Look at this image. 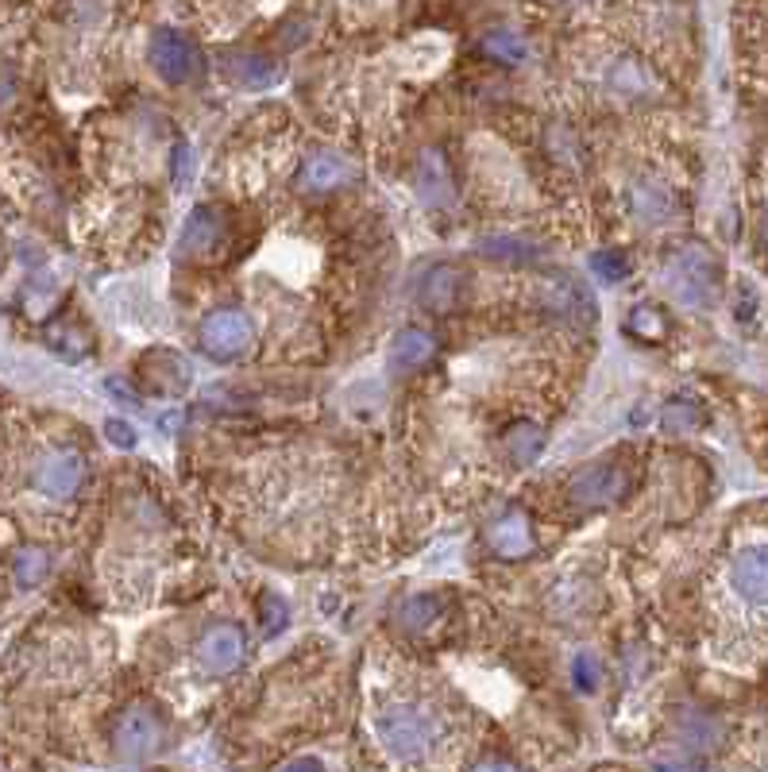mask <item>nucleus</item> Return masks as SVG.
<instances>
[{"mask_svg":"<svg viewBox=\"0 0 768 772\" xmlns=\"http://www.w3.org/2000/svg\"><path fill=\"white\" fill-rule=\"evenodd\" d=\"M437 614H441V599L437 595H409L398 610V622L406 634H421V630H429V622H437Z\"/></svg>","mask_w":768,"mask_h":772,"instance_id":"nucleus-20","label":"nucleus"},{"mask_svg":"<svg viewBox=\"0 0 768 772\" xmlns=\"http://www.w3.org/2000/svg\"><path fill=\"white\" fill-rule=\"evenodd\" d=\"M630 483H633V472L626 460H598L572 475L568 498H572L575 510L598 514V510L618 506L621 498H626V491H630Z\"/></svg>","mask_w":768,"mask_h":772,"instance_id":"nucleus-2","label":"nucleus"},{"mask_svg":"<svg viewBox=\"0 0 768 772\" xmlns=\"http://www.w3.org/2000/svg\"><path fill=\"white\" fill-rule=\"evenodd\" d=\"M467 293V275L452 263H441V267L426 270L421 286H417V298L426 301L429 309H456Z\"/></svg>","mask_w":768,"mask_h":772,"instance_id":"nucleus-12","label":"nucleus"},{"mask_svg":"<svg viewBox=\"0 0 768 772\" xmlns=\"http://www.w3.org/2000/svg\"><path fill=\"white\" fill-rule=\"evenodd\" d=\"M545 429L533 422H517L510 425L507 433H502V448H507V456L514 463H533L540 452H545Z\"/></svg>","mask_w":768,"mask_h":772,"instance_id":"nucleus-19","label":"nucleus"},{"mask_svg":"<svg viewBox=\"0 0 768 772\" xmlns=\"http://www.w3.org/2000/svg\"><path fill=\"white\" fill-rule=\"evenodd\" d=\"M482 55L499 58V62H522L525 39L517 32H491V35H482Z\"/></svg>","mask_w":768,"mask_h":772,"instance_id":"nucleus-21","label":"nucleus"},{"mask_svg":"<svg viewBox=\"0 0 768 772\" xmlns=\"http://www.w3.org/2000/svg\"><path fill=\"white\" fill-rule=\"evenodd\" d=\"M224 70H229V78L240 85V90H270V85L282 78V70H278L275 58L255 55V50L232 55L229 62H224Z\"/></svg>","mask_w":768,"mask_h":772,"instance_id":"nucleus-16","label":"nucleus"},{"mask_svg":"<svg viewBox=\"0 0 768 772\" xmlns=\"http://www.w3.org/2000/svg\"><path fill=\"white\" fill-rule=\"evenodd\" d=\"M668 286L687 306H711L719 290V260L703 244L679 247L668 260Z\"/></svg>","mask_w":768,"mask_h":772,"instance_id":"nucleus-3","label":"nucleus"},{"mask_svg":"<svg viewBox=\"0 0 768 772\" xmlns=\"http://www.w3.org/2000/svg\"><path fill=\"white\" fill-rule=\"evenodd\" d=\"M572 680L580 691H595L598 688V660L595 653H580V657L572 660Z\"/></svg>","mask_w":768,"mask_h":772,"instance_id":"nucleus-27","label":"nucleus"},{"mask_svg":"<svg viewBox=\"0 0 768 772\" xmlns=\"http://www.w3.org/2000/svg\"><path fill=\"white\" fill-rule=\"evenodd\" d=\"M224 237V217L213 205H197L182 228V252L186 255H209Z\"/></svg>","mask_w":768,"mask_h":772,"instance_id":"nucleus-14","label":"nucleus"},{"mask_svg":"<svg viewBox=\"0 0 768 772\" xmlns=\"http://www.w3.org/2000/svg\"><path fill=\"white\" fill-rule=\"evenodd\" d=\"M105 437L113 440L116 448H124V452H128V448H136V429H131L128 422H120V417L105 422Z\"/></svg>","mask_w":768,"mask_h":772,"instance_id":"nucleus-28","label":"nucleus"},{"mask_svg":"<svg viewBox=\"0 0 768 772\" xmlns=\"http://www.w3.org/2000/svg\"><path fill=\"white\" fill-rule=\"evenodd\" d=\"M765 240H768V209H765Z\"/></svg>","mask_w":768,"mask_h":772,"instance_id":"nucleus-32","label":"nucleus"},{"mask_svg":"<svg viewBox=\"0 0 768 772\" xmlns=\"http://www.w3.org/2000/svg\"><path fill=\"white\" fill-rule=\"evenodd\" d=\"M630 212L645 224H664V220L676 217V197L664 186L661 178H638L630 186Z\"/></svg>","mask_w":768,"mask_h":772,"instance_id":"nucleus-13","label":"nucleus"},{"mask_svg":"<svg viewBox=\"0 0 768 772\" xmlns=\"http://www.w3.org/2000/svg\"><path fill=\"white\" fill-rule=\"evenodd\" d=\"M252 318H247L240 306H221L213 309L209 318L201 321V329H197V344H201L205 356L213 359H236L247 352V344H252Z\"/></svg>","mask_w":768,"mask_h":772,"instance_id":"nucleus-5","label":"nucleus"},{"mask_svg":"<svg viewBox=\"0 0 768 772\" xmlns=\"http://www.w3.org/2000/svg\"><path fill=\"white\" fill-rule=\"evenodd\" d=\"M247 657V637L236 622H217L201 634L197 642V665L209 676H229L244 665Z\"/></svg>","mask_w":768,"mask_h":772,"instance_id":"nucleus-6","label":"nucleus"},{"mask_svg":"<svg viewBox=\"0 0 768 772\" xmlns=\"http://www.w3.org/2000/svg\"><path fill=\"white\" fill-rule=\"evenodd\" d=\"M630 333L641 341H661L664 336V318L653 306H633L630 309Z\"/></svg>","mask_w":768,"mask_h":772,"instance_id":"nucleus-24","label":"nucleus"},{"mask_svg":"<svg viewBox=\"0 0 768 772\" xmlns=\"http://www.w3.org/2000/svg\"><path fill=\"white\" fill-rule=\"evenodd\" d=\"M433 356H437V341L426 329H402L391 341V352H386L394 371H417V367H426Z\"/></svg>","mask_w":768,"mask_h":772,"instance_id":"nucleus-17","label":"nucleus"},{"mask_svg":"<svg viewBox=\"0 0 768 772\" xmlns=\"http://www.w3.org/2000/svg\"><path fill=\"white\" fill-rule=\"evenodd\" d=\"M591 270H595V278H603V283H621V278L630 275V260H626V252L603 247V252L591 255Z\"/></svg>","mask_w":768,"mask_h":772,"instance_id":"nucleus-22","label":"nucleus"},{"mask_svg":"<svg viewBox=\"0 0 768 772\" xmlns=\"http://www.w3.org/2000/svg\"><path fill=\"white\" fill-rule=\"evenodd\" d=\"M417 197L429 205V209H449L456 189H452V174L444 154L437 147H426L417 154Z\"/></svg>","mask_w":768,"mask_h":772,"instance_id":"nucleus-10","label":"nucleus"},{"mask_svg":"<svg viewBox=\"0 0 768 772\" xmlns=\"http://www.w3.org/2000/svg\"><path fill=\"white\" fill-rule=\"evenodd\" d=\"M661 422L668 425V429H676V433L695 429V425H699V406L687 402V399H672V402H664Z\"/></svg>","mask_w":768,"mask_h":772,"instance_id":"nucleus-25","label":"nucleus"},{"mask_svg":"<svg viewBox=\"0 0 768 772\" xmlns=\"http://www.w3.org/2000/svg\"><path fill=\"white\" fill-rule=\"evenodd\" d=\"M174 174H178V182H186V174H189V151L178 143V151H174Z\"/></svg>","mask_w":768,"mask_h":772,"instance_id":"nucleus-30","label":"nucleus"},{"mask_svg":"<svg viewBox=\"0 0 768 772\" xmlns=\"http://www.w3.org/2000/svg\"><path fill=\"white\" fill-rule=\"evenodd\" d=\"M290 622V607L287 599H278V595H263V634L275 637L282 634Z\"/></svg>","mask_w":768,"mask_h":772,"instance_id":"nucleus-26","label":"nucleus"},{"mask_svg":"<svg viewBox=\"0 0 768 772\" xmlns=\"http://www.w3.org/2000/svg\"><path fill=\"white\" fill-rule=\"evenodd\" d=\"M375 738L391 761L414 772H441L459 753V718L433 691H398L375 707Z\"/></svg>","mask_w":768,"mask_h":772,"instance_id":"nucleus-1","label":"nucleus"},{"mask_svg":"<svg viewBox=\"0 0 768 772\" xmlns=\"http://www.w3.org/2000/svg\"><path fill=\"white\" fill-rule=\"evenodd\" d=\"M85 483V456L78 448H47L35 460L32 487L55 503H70Z\"/></svg>","mask_w":768,"mask_h":772,"instance_id":"nucleus-4","label":"nucleus"},{"mask_svg":"<svg viewBox=\"0 0 768 772\" xmlns=\"http://www.w3.org/2000/svg\"><path fill=\"white\" fill-rule=\"evenodd\" d=\"M475 772H510V769H507V764H502V761H482Z\"/></svg>","mask_w":768,"mask_h":772,"instance_id":"nucleus-31","label":"nucleus"},{"mask_svg":"<svg viewBox=\"0 0 768 772\" xmlns=\"http://www.w3.org/2000/svg\"><path fill=\"white\" fill-rule=\"evenodd\" d=\"M487 541H491V549L499 556H507V561H517V556H525L533 549V529H530V518L517 510H507L502 518L491 521V529H487Z\"/></svg>","mask_w":768,"mask_h":772,"instance_id":"nucleus-15","label":"nucleus"},{"mask_svg":"<svg viewBox=\"0 0 768 772\" xmlns=\"http://www.w3.org/2000/svg\"><path fill=\"white\" fill-rule=\"evenodd\" d=\"M47 572H50V556L43 553V549H20L16 553V579L24 587L39 584Z\"/></svg>","mask_w":768,"mask_h":772,"instance_id":"nucleus-23","label":"nucleus"},{"mask_svg":"<svg viewBox=\"0 0 768 772\" xmlns=\"http://www.w3.org/2000/svg\"><path fill=\"white\" fill-rule=\"evenodd\" d=\"M348 178H352V163L340 159L336 151H313L302 163V171H298V186L305 194H328V189L344 186Z\"/></svg>","mask_w":768,"mask_h":772,"instance_id":"nucleus-11","label":"nucleus"},{"mask_svg":"<svg viewBox=\"0 0 768 772\" xmlns=\"http://www.w3.org/2000/svg\"><path fill=\"white\" fill-rule=\"evenodd\" d=\"M730 587L749 607H768V545H745L730 561Z\"/></svg>","mask_w":768,"mask_h":772,"instance_id":"nucleus-9","label":"nucleus"},{"mask_svg":"<svg viewBox=\"0 0 768 772\" xmlns=\"http://www.w3.org/2000/svg\"><path fill=\"white\" fill-rule=\"evenodd\" d=\"M163 741V723H159L155 711L148 707H128L113 726V746L124 761H143L151 757Z\"/></svg>","mask_w":768,"mask_h":772,"instance_id":"nucleus-7","label":"nucleus"},{"mask_svg":"<svg viewBox=\"0 0 768 772\" xmlns=\"http://www.w3.org/2000/svg\"><path fill=\"white\" fill-rule=\"evenodd\" d=\"M148 58H151V66H155L159 78H163V82H171V85L189 82V78H194V70H197L194 43H189L182 32H174V27H163V32L151 35Z\"/></svg>","mask_w":768,"mask_h":772,"instance_id":"nucleus-8","label":"nucleus"},{"mask_svg":"<svg viewBox=\"0 0 768 772\" xmlns=\"http://www.w3.org/2000/svg\"><path fill=\"white\" fill-rule=\"evenodd\" d=\"M479 255L502 267H530L533 260H540V247L522 237H487L479 240Z\"/></svg>","mask_w":768,"mask_h":772,"instance_id":"nucleus-18","label":"nucleus"},{"mask_svg":"<svg viewBox=\"0 0 768 772\" xmlns=\"http://www.w3.org/2000/svg\"><path fill=\"white\" fill-rule=\"evenodd\" d=\"M278 772H328L325 761H317V757H294V761H287Z\"/></svg>","mask_w":768,"mask_h":772,"instance_id":"nucleus-29","label":"nucleus"}]
</instances>
